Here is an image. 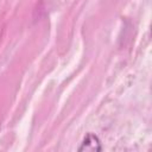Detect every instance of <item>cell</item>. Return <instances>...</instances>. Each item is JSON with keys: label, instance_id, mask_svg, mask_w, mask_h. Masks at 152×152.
Segmentation results:
<instances>
[{"label": "cell", "instance_id": "6da1fadb", "mask_svg": "<svg viewBox=\"0 0 152 152\" xmlns=\"http://www.w3.org/2000/svg\"><path fill=\"white\" fill-rule=\"evenodd\" d=\"M101 142L99 140V138L95 134H87V137L83 139L78 151H101Z\"/></svg>", "mask_w": 152, "mask_h": 152}]
</instances>
